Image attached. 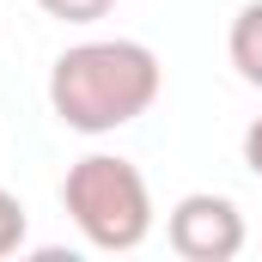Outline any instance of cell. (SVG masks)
I'll return each instance as SVG.
<instances>
[{
  "label": "cell",
  "instance_id": "6",
  "mask_svg": "<svg viewBox=\"0 0 262 262\" xmlns=\"http://www.w3.org/2000/svg\"><path fill=\"white\" fill-rule=\"evenodd\" d=\"M37 6H43L49 18H61V25H98L116 0H37Z\"/></svg>",
  "mask_w": 262,
  "mask_h": 262
},
{
  "label": "cell",
  "instance_id": "7",
  "mask_svg": "<svg viewBox=\"0 0 262 262\" xmlns=\"http://www.w3.org/2000/svg\"><path fill=\"white\" fill-rule=\"evenodd\" d=\"M244 165H250V171L262 177V116L250 122V128H244Z\"/></svg>",
  "mask_w": 262,
  "mask_h": 262
},
{
  "label": "cell",
  "instance_id": "2",
  "mask_svg": "<svg viewBox=\"0 0 262 262\" xmlns=\"http://www.w3.org/2000/svg\"><path fill=\"white\" fill-rule=\"evenodd\" d=\"M61 207L79 226V238L104 256H128L152 232V189L140 165L122 152H85L61 177Z\"/></svg>",
  "mask_w": 262,
  "mask_h": 262
},
{
  "label": "cell",
  "instance_id": "4",
  "mask_svg": "<svg viewBox=\"0 0 262 262\" xmlns=\"http://www.w3.org/2000/svg\"><path fill=\"white\" fill-rule=\"evenodd\" d=\"M226 55L238 67V79L262 92V0H244V6H238V18H232V31H226Z\"/></svg>",
  "mask_w": 262,
  "mask_h": 262
},
{
  "label": "cell",
  "instance_id": "1",
  "mask_svg": "<svg viewBox=\"0 0 262 262\" xmlns=\"http://www.w3.org/2000/svg\"><path fill=\"white\" fill-rule=\"evenodd\" d=\"M165 92V67L134 37H85L49 67V110L73 134H116L140 122Z\"/></svg>",
  "mask_w": 262,
  "mask_h": 262
},
{
  "label": "cell",
  "instance_id": "5",
  "mask_svg": "<svg viewBox=\"0 0 262 262\" xmlns=\"http://www.w3.org/2000/svg\"><path fill=\"white\" fill-rule=\"evenodd\" d=\"M25 232H31V220H25V201L12 195V189H0V256L25 250Z\"/></svg>",
  "mask_w": 262,
  "mask_h": 262
},
{
  "label": "cell",
  "instance_id": "3",
  "mask_svg": "<svg viewBox=\"0 0 262 262\" xmlns=\"http://www.w3.org/2000/svg\"><path fill=\"white\" fill-rule=\"evenodd\" d=\"M244 213L232 195H213V189H189L165 213V244L183 262H232L244 250Z\"/></svg>",
  "mask_w": 262,
  "mask_h": 262
}]
</instances>
